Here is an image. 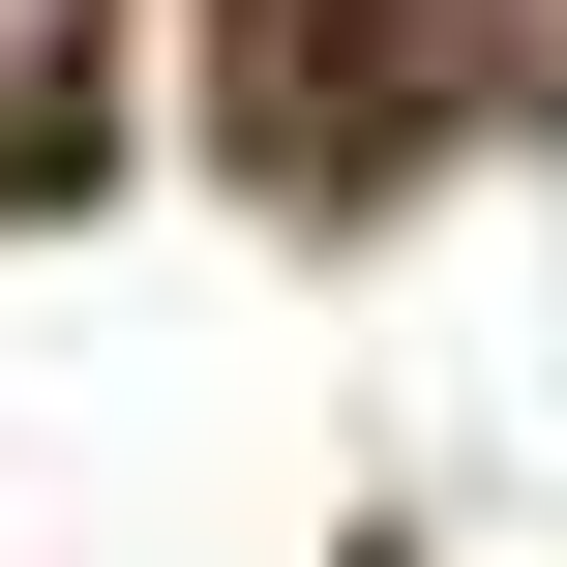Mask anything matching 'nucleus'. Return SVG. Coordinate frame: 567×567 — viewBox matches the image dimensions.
Returning a JSON list of instances; mask_svg holds the SVG:
<instances>
[{"mask_svg": "<svg viewBox=\"0 0 567 567\" xmlns=\"http://www.w3.org/2000/svg\"><path fill=\"white\" fill-rule=\"evenodd\" d=\"M60 30H90V0H0V90H30V60H60Z\"/></svg>", "mask_w": 567, "mask_h": 567, "instance_id": "1", "label": "nucleus"}]
</instances>
